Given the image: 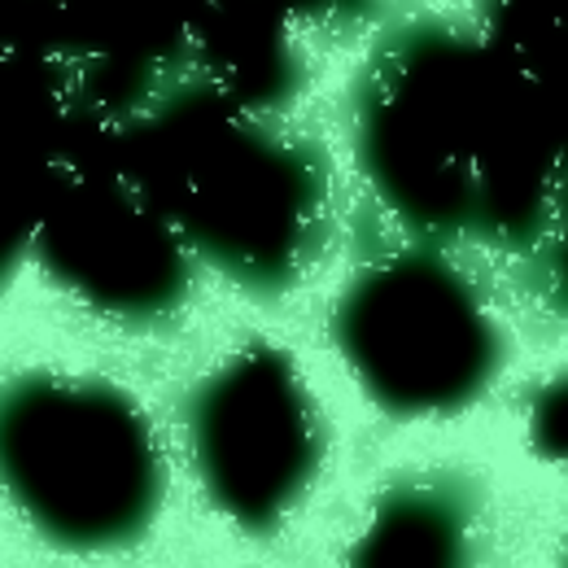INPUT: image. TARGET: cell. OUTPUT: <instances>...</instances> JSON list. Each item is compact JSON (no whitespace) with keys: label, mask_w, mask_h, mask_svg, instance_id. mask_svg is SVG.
I'll return each mask as SVG.
<instances>
[{"label":"cell","mask_w":568,"mask_h":568,"mask_svg":"<svg viewBox=\"0 0 568 568\" xmlns=\"http://www.w3.org/2000/svg\"><path fill=\"white\" fill-rule=\"evenodd\" d=\"M189 433L206 495L245 534H272L324 459L315 403L293 358L272 346L214 367L193 398Z\"/></svg>","instance_id":"4"},{"label":"cell","mask_w":568,"mask_h":568,"mask_svg":"<svg viewBox=\"0 0 568 568\" xmlns=\"http://www.w3.org/2000/svg\"><path fill=\"white\" fill-rule=\"evenodd\" d=\"M342 355L394 416L468 407L498 372V328L468 281L425 254L367 267L337 306Z\"/></svg>","instance_id":"2"},{"label":"cell","mask_w":568,"mask_h":568,"mask_svg":"<svg viewBox=\"0 0 568 568\" xmlns=\"http://www.w3.org/2000/svg\"><path fill=\"white\" fill-rule=\"evenodd\" d=\"M162 219L250 288H281L320 236V184L281 144L214 132L184 141L141 180Z\"/></svg>","instance_id":"3"},{"label":"cell","mask_w":568,"mask_h":568,"mask_svg":"<svg viewBox=\"0 0 568 568\" xmlns=\"http://www.w3.org/2000/svg\"><path fill=\"white\" fill-rule=\"evenodd\" d=\"M529 442L542 459L568 464V376H556L529 412Z\"/></svg>","instance_id":"7"},{"label":"cell","mask_w":568,"mask_h":568,"mask_svg":"<svg viewBox=\"0 0 568 568\" xmlns=\"http://www.w3.org/2000/svg\"><path fill=\"white\" fill-rule=\"evenodd\" d=\"M162 490L153 425L123 389L58 372L0 389V495L44 542L123 551L149 534Z\"/></svg>","instance_id":"1"},{"label":"cell","mask_w":568,"mask_h":568,"mask_svg":"<svg viewBox=\"0 0 568 568\" xmlns=\"http://www.w3.org/2000/svg\"><path fill=\"white\" fill-rule=\"evenodd\" d=\"M40 245L67 288L119 320H158L189 288L180 232L141 184L114 175L58 189L40 223Z\"/></svg>","instance_id":"5"},{"label":"cell","mask_w":568,"mask_h":568,"mask_svg":"<svg viewBox=\"0 0 568 568\" xmlns=\"http://www.w3.org/2000/svg\"><path fill=\"white\" fill-rule=\"evenodd\" d=\"M551 284H556V297L568 302V180L560 184V197H556V223H551Z\"/></svg>","instance_id":"8"},{"label":"cell","mask_w":568,"mask_h":568,"mask_svg":"<svg viewBox=\"0 0 568 568\" xmlns=\"http://www.w3.org/2000/svg\"><path fill=\"white\" fill-rule=\"evenodd\" d=\"M565 568H568V542H565Z\"/></svg>","instance_id":"9"},{"label":"cell","mask_w":568,"mask_h":568,"mask_svg":"<svg viewBox=\"0 0 568 568\" xmlns=\"http://www.w3.org/2000/svg\"><path fill=\"white\" fill-rule=\"evenodd\" d=\"M477 503L455 477H412L372 503L346 568H473Z\"/></svg>","instance_id":"6"}]
</instances>
